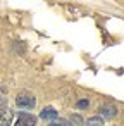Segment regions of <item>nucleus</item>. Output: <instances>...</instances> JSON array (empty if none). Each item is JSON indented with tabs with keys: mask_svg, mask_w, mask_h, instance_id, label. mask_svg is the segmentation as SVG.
Instances as JSON below:
<instances>
[{
	"mask_svg": "<svg viewBox=\"0 0 124 126\" xmlns=\"http://www.w3.org/2000/svg\"><path fill=\"white\" fill-rule=\"evenodd\" d=\"M16 104L21 109H33L36 105V98L33 95H29V93H19L17 98H16Z\"/></svg>",
	"mask_w": 124,
	"mask_h": 126,
	"instance_id": "obj_1",
	"label": "nucleus"
},
{
	"mask_svg": "<svg viewBox=\"0 0 124 126\" xmlns=\"http://www.w3.org/2000/svg\"><path fill=\"white\" fill-rule=\"evenodd\" d=\"M35 124H36V117H35L33 114H29V112H21L14 126H35Z\"/></svg>",
	"mask_w": 124,
	"mask_h": 126,
	"instance_id": "obj_2",
	"label": "nucleus"
},
{
	"mask_svg": "<svg viewBox=\"0 0 124 126\" xmlns=\"http://www.w3.org/2000/svg\"><path fill=\"white\" fill-rule=\"evenodd\" d=\"M12 112L9 109H0V126H11Z\"/></svg>",
	"mask_w": 124,
	"mask_h": 126,
	"instance_id": "obj_3",
	"label": "nucleus"
},
{
	"mask_svg": "<svg viewBox=\"0 0 124 126\" xmlns=\"http://www.w3.org/2000/svg\"><path fill=\"white\" fill-rule=\"evenodd\" d=\"M98 112H100L103 117H107V119H112V117L117 114V107H115V105H102Z\"/></svg>",
	"mask_w": 124,
	"mask_h": 126,
	"instance_id": "obj_4",
	"label": "nucleus"
},
{
	"mask_svg": "<svg viewBox=\"0 0 124 126\" xmlns=\"http://www.w3.org/2000/svg\"><path fill=\"white\" fill-rule=\"evenodd\" d=\"M40 117H41V119H45V121H47V119L50 121V119H57V117H59V114H57V110H55L54 107H45V109L40 112Z\"/></svg>",
	"mask_w": 124,
	"mask_h": 126,
	"instance_id": "obj_5",
	"label": "nucleus"
},
{
	"mask_svg": "<svg viewBox=\"0 0 124 126\" xmlns=\"http://www.w3.org/2000/svg\"><path fill=\"white\" fill-rule=\"evenodd\" d=\"M86 126H103V121H102V117L95 116V117H90L86 121Z\"/></svg>",
	"mask_w": 124,
	"mask_h": 126,
	"instance_id": "obj_6",
	"label": "nucleus"
},
{
	"mask_svg": "<svg viewBox=\"0 0 124 126\" xmlns=\"http://www.w3.org/2000/svg\"><path fill=\"white\" fill-rule=\"evenodd\" d=\"M71 123H72V124H76V126H83V121H81V117H79L78 114L71 117Z\"/></svg>",
	"mask_w": 124,
	"mask_h": 126,
	"instance_id": "obj_7",
	"label": "nucleus"
},
{
	"mask_svg": "<svg viewBox=\"0 0 124 126\" xmlns=\"http://www.w3.org/2000/svg\"><path fill=\"white\" fill-rule=\"evenodd\" d=\"M50 126H69V123H67L66 119H60V121H54Z\"/></svg>",
	"mask_w": 124,
	"mask_h": 126,
	"instance_id": "obj_8",
	"label": "nucleus"
},
{
	"mask_svg": "<svg viewBox=\"0 0 124 126\" xmlns=\"http://www.w3.org/2000/svg\"><path fill=\"white\" fill-rule=\"evenodd\" d=\"M76 105H78V109H84V107H88V100H79Z\"/></svg>",
	"mask_w": 124,
	"mask_h": 126,
	"instance_id": "obj_9",
	"label": "nucleus"
}]
</instances>
